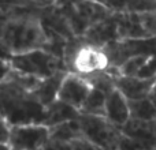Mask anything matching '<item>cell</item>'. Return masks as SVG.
<instances>
[{
	"instance_id": "cell-16",
	"label": "cell",
	"mask_w": 156,
	"mask_h": 150,
	"mask_svg": "<svg viewBox=\"0 0 156 150\" xmlns=\"http://www.w3.org/2000/svg\"><path fill=\"white\" fill-rule=\"evenodd\" d=\"M80 116H81L80 111H77L76 108L70 107V105L65 104L60 100H56L49 107L45 108V118H44L43 124L47 126L48 128H52L55 126L67 123V121L78 120Z\"/></svg>"
},
{
	"instance_id": "cell-26",
	"label": "cell",
	"mask_w": 156,
	"mask_h": 150,
	"mask_svg": "<svg viewBox=\"0 0 156 150\" xmlns=\"http://www.w3.org/2000/svg\"><path fill=\"white\" fill-rule=\"evenodd\" d=\"M11 128H12V126L8 123V120L3 115H0V143L10 145Z\"/></svg>"
},
{
	"instance_id": "cell-20",
	"label": "cell",
	"mask_w": 156,
	"mask_h": 150,
	"mask_svg": "<svg viewBox=\"0 0 156 150\" xmlns=\"http://www.w3.org/2000/svg\"><path fill=\"white\" fill-rule=\"evenodd\" d=\"M130 107V119L143 121H155L156 120V107L149 98L129 101Z\"/></svg>"
},
{
	"instance_id": "cell-30",
	"label": "cell",
	"mask_w": 156,
	"mask_h": 150,
	"mask_svg": "<svg viewBox=\"0 0 156 150\" xmlns=\"http://www.w3.org/2000/svg\"><path fill=\"white\" fill-rule=\"evenodd\" d=\"M77 145H78V149L80 150H101V149H99L97 146L92 145L90 142H88V141H85V139L77 141Z\"/></svg>"
},
{
	"instance_id": "cell-12",
	"label": "cell",
	"mask_w": 156,
	"mask_h": 150,
	"mask_svg": "<svg viewBox=\"0 0 156 150\" xmlns=\"http://www.w3.org/2000/svg\"><path fill=\"white\" fill-rule=\"evenodd\" d=\"M105 118L115 124L116 127L122 128L130 120V107L127 98L115 89L107 96L105 101Z\"/></svg>"
},
{
	"instance_id": "cell-28",
	"label": "cell",
	"mask_w": 156,
	"mask_h": 150,
	"mask_svg": "<svg viewBox=\"0 0 156 150\" xmlns=\"http://www.w3.org/2000/svg\"><path fill=\"white\" fill-rule=\"evenodd\" d=\"M43 150H73V143H60L49 139V142Z\"/></svg>"
},
{
	"instance_id": "cell-32",
	"label": "cell",
	"mask_w": 156,
	"mask_h": 150,
	"mask_svg": "<svg viewBox=\"0 0 156 150\" xmlns=\"http://www.w3.org/2000/svg\"><path fill=\"white\" fill-rule=\"evenodd\" d=\"M148 98L151 100V102L156 107V79H155V82H154V86H152V89H151V91H149V96H148Z\"/></svg>"
},
{
	"instance_id": "cell-3",
	"label": "cell",
	"mask_w": 156,
	"mask_h": 150,
	"mask_svg": "<svg viewBox=\"0 0 156 150\" xmlns=\"http://www.w3.org/2000/svg\"><path fill=\"white\" fill-rule=\"evenodd\" d=\"M63 62L69 73L78 74L81 77L104 71L110 67V62L104 51L86 44L82 37H74L69 40Z\"/></svg>"
},
{
	"instance_id": "cell-23",
	"label": "cell",
	"mask_w": 156,
	"mask_h": 150,
	"mask_svg": "<svg viewBox=\"0 0 156 150\" xmlns=\"http://www.w3.org/2000/svg\"><path fill=\"white\" fill-rule=\"evenodd\" d=\"M38 7L33 0H0V8L7 12H12L19 8H32Z\"/></svg>"
},
{
	"instance_id": "cell-10",
	"label": "cell",
	"mask_w": 156,
	"mask_h": 150,
	"mask_svg": "<svg viewBox=\"0 0 156 150\" xmlns=\"http://www.w3.org/2000/svg\"><path fill=\"white\" fill-rule=\"evenodd\" d=\"M82 40L86 44L96 48H104L105 45L114 43V41L119 40L118 36V27H116V21L115 15H112L111 18L105 19L103 22L93 25L90 29H88V32L82 36Z\"/></svg>"
},
{
	"instance_id": "cell-1",
	"label": "cell",
	"mask_w": 156,
	"mask_h": 150,
	"mask_svg": "<svg viewBox=\"0 0 156 150\" xmlns=\"http://www.w3.org/2000/svg\"><path fill=\"white\" fill-rule=\"evenodd\" d=\"M38 8H19L12 11L0 30V44L11 56L45 46L47 33L38 16Z\"/></svg>"
},
{
	"instance_id": "cell-9",
	"label": "cell",
	"mask_w": 156,
	"mask_h": 150,
	"mask_svg": "<svg viewBox=\"0 0 156 150\" xmlns=\"http://www.w3.org/2000/svg\"><path fill=\"white\" fill-rule=\"evenodd\" d=\"M90 90L92 86L86 82L85 78L78 74L69 73L62 82L58 100L76 108L77 111H81V108H82L83 102H85L86 97L89 96Z\"/></svg>"
},
{
	"instance_id": "cell-22",
	"label": "cell",
	"mask_w": 156,
	"mask_h": 150,
	"mask_svg": "<svg viewBox=\"0 0 156 150\" xmlns=\"http://www.w3.org/2000/svg\"><path fill=\"white\" fill-rule=\"evenodd\" d=\"M140 22L145 32L147 37L149 40L156 38V10L155 11H145V12H138Z\"/></svg>"
},
{
	"instance_id": "cell-18",
	"label": "cell",
	"mask_w": 156,
	"mask_h": 150,
	"mask_svg": "<svg viewBox=\"0 0 156 150\" xmlns=\"http://www.w3.org/2000/svg\"><path fill=\"white\" fill-rule=\"evenodd\" d=\"M105 101H107V94L92 87L90 93L86 97L80 113L92 116H105Z\"/></svg>"
},
{
	"instance_id": "cell-24",
	"label": "cell",
	"mask_w": 156,
	"mask_h": 150,
	"mask_svg": "<svg viewBox=\"0 0 156 150\" xmlns=\"http://www.w3.org/2000/svg\"><path fill=\"white\" fill-rule=\"evenodd\" d=\"M118 150H151V149H149L148 146H145L144 143H141L140 141L133 139V138L122 134L121 141H119Z\"/></svg>"
},
{
	"instance_id": "cell-11",
	"label": "cell",
	"mask_w": 156,
	"mask_h": 150,
	"mask_svg": "<svg viewBox=\"0 0 156 150\" xmlns=\"http://www.w3.org/2000/svg\"><path fill=\"white\" fill-rule=\"evenodd\" d=\"M38 16H40L43 26L58 34L63 36L67 40L74 38L73 30L70 27L67 18L65 16L63 11L56 5H49V7H40L38 8Z\"/></svg>"
},
{
	"instance_id": "cell-27",
	"label": "cell",
	"mask_w": 156,
	"mask_h": 150,
	"mask_svg": "<svg viewBox=\"0 0 156 150\" xmlns=\"http://www.w3.org/2000/svg\"><path fill=\"white\" fill-rule=\"evenodd\" d=\"M11 71H12V66H11L10 59H2L0 57V83L5 82L8 79Z\"/></svg>"
},
{
	"instance_id": "cell-13",
	"label": "cell",
	"mask_w": 156,
	"mask_h": 150,
	"mask_svg": "<svg viewBox=\"0 0 156 150\" xmlns=\"http://www.w3.org/2000/svg\"><path fill=\"white\" fill-rule=\"evenodd\" d=\"M155 79H141L138 77L121 75L116 78V89L126 97L127 101H138V100L148 98Z\"/></svg>"
},
{
	"instance_id": "cell-15",
	"label": "cell",
	"mask_w": 156,
	"mask_h": 150,
	"mask_svg": "<svg viewBox=\"0 0 156 150\" xmlns=\"http://www.w3.org/2000/svg\"><path fill=\"white\" fill-rule=\"evenodd\" d=\"M67 71H60V73L55 74L54 77L43 79L41 83L37 86L34 91H32V94L34 96V98L43 105L44 108L49 107L52 102H55L59 96V90L62 86L63 79L66 78Z\"/></svg>"
},
{
	"instance_id": "cell-5",
	"label": "cell",
	"mask_w": 156,
	"mask_h": 150,
	"mask_svg": "<svg viewBox=\"0 0 156 150\" xmlns=\"http://www.w3.org/2000/svg\"><path fill=\"white\" fill-rule=\"evenodd\" d=\"M59 8L67 18L76 37H82L93 25L105 21L115 14L107 4L92 0Z\"/></svg>"
},
{
	"instance_id": "cell-31",
	"label": "cell",
	"mask_w": 156,
	"mask_h": 150,
	"mask_svg": "<svg viewBox=\"0 0 156 150\" xmlns=\"http://www.w3.org/2000/svg\"><path fill=\"white\" fill-rule=\"evenodd\" d=\"M38 7H49V5H54L56 3V0H33Z\"/></svg>"
},
{
	"instance_id": "cell-33",
	"label": "cell",
	"mask_w": 156,
	"mask_h": 150,
	"mask_svg": "<svg viewBox=\"0 0 156 150\" xmlns=\"http://www.w3.org/2000/svg\"><path fill=\"white\" fill-rule=\"evenodd\" d=\"M0 57H2V59H10V57H11V55L5 51L4 46H3L2 44H0Z\"/></svg>"
},
{
	"instance_id": "cell-36",
	"label": "cell",
	"mask_w": 156,
	"mask_h": 150,
	"mask_svg": "<svg viewBox=\"0 0 156 150\" xmlns=\"http://www.w3.org/2000/svg\"><path fill=\"white\" fill-rule=\"evenodd\" d=\"M155 41H156V38H155Z\"/></svg>"
},
{
	"instance_id": "cell-6",
	"label": "cell",
	"mask_w": 156,
	"mask_h": 150,
	"mask_svg": "<svg viewBox=\"0 0 156 150\" xmlns=\"http://www.w3.org/2000/svg\"><path fill=\"white\" fill-rule=\"evenodd\" d=\"M78 121L85 141L101 150H118L122 130L111 123L105 116L81 115Z\"/></svg>"
},
{
	"instance_id": "cell-8",
	"label": "cell",
	"mask_w": 156,
	"mask_h": 150,
	"mask_svg": "<svg viewBox=\"0 0 156 150\" xmlns=\"http://www.w3.org/2000/svg\"><path fill=\"white\" fill-rule=\"evenodd\" d=\"M51 139L49 128L44 124H25L11 128L12 150H43Z\"/></svg>"
},
{
	"instance_id": "cell-29",
	"label": "cell",
	"mask_w": 156,
	"mask_h": 150,
	"mask_svg": "<svg viewBox=\"0 0 156 150\" xmlns=\"http://www.w3.org/2000/svg\"><path fill=\"white\" fill-rule=\"evenodd\" d=\"M82 2H90V0H56V3L54 5H56V7H66V5L78 4V3H82ZM92 2H100L105 4V0H92Z\"/></svg>"
},
{
	"instance_id": "cell-25",
	"label": "cell",
	"mask_w": 156,
	"mask_h": 150,
	"mask_svg": "<svg viewBox=\"0 0 156 150\" xmlns=\"http://www.w3.org/2000/svg\"><path fill=\"white\" fill-rule=\"evenodd\" d=\"M137 77L141 79H155L156 78V52L149 56L148 62L144 64Z\"/></svg>"
},
{
	"instance_id": "cell-34",
	"label": "cell",
	"mask_w": 156,
	"mask_h": 150,
	"mask_svg": "<svg viewBox=\"0 0 156 150\" xmlns=\"http://www.w3.org/2000/svg\"><path fill=\"white\" fill-rule=\"evenodd\" d=\"M0 150H12L10 145H5V143H0Z\"/></svg>"
},
{
	"instance_id": "cell-17",
	"label": "cell",
	"mask_w": 156,
	"mask_h": 150,
	"mask_svg": "<svg viewBox=\"0 0 156 150\" xmlns=\"http://www.w3.org/2000/svg\"><path fill=\"white\" fill-rule=\"evenodd\" d=\"M49 132H51V139L60 143H74L76 141L83 139L78 120L67 121V123L55 126L49 128Z\"/></svg>"
},
{
	"instance_id": "cell-7",
	"label": "cell",
	"mask_w": 156,
	"mask_h": 150,
	"mask_svg": "<svg viewBox=\"0 0 156 150\" xmlns=\"http://www.w3.org/2000/svg\"><path fill=\"white\" fill-rule=\"evenodd\" d=\"M111 68L122 67L129 59L138 55H152L156 52V41L152 40H116L103 48Z\"/></svg>"
},
{
	"instance_id": "cell-14",
	"label": "cell",
	"mask_w": 156,
	"mask_h": 150,
	"mask_svg": "<svg viewBox=\"0 0 156 150\" xmlns=\"http://www.w3.org/2000/svg\"><path fill=\"white\" fill-rule=\"evenodd\" d=\"M119 40H149L140 22L138 12H115Z\"/></svg>"
},
{
	"instance_id": "cell-2",
	"label": "cell",
	"mask_w": 156,
	"mask_h": 150,
	"mask_svg": "<svg viewBox=\"0 0 156 150\" xmlns=\"http://www.w3.org/2000/svg\"><path fill=\"white\" fill-rule=\"evenodd\" d=\"M0 115L4 116L12 127L43 124L45 108L34 98L32 91L7 79L0 83Z\"/></svg>"
},
{
	"instance_id": "cell-19",
	"label": "cell",
	"mask_w": 156,
	"mask_h": 150,
	"mask_svg": "<svg viewBox=\"0 0 156 150\" xmlns=\"http://www.w3.org/2000/svg\"><path fill=\"white\" fill-rule=\"evenodd\" d=\"M86 82L92 86L93 89L103 91L104 94H110L116 89V77H114L108 70L104 71H97V73L83 75Z\"/></svg>"
},
{
	"instance_id": "cell-4",
	"label": "cell",
	"mask_w": 156,
	"mask_h": 150,
	"mask_svg": "<svg viewBox=\"0 0 156 150\" xmlns=\"http://www.w3.org/2000/svg\"><path fill=\"white\" fill-rule=\"evenodd\" d=\"M10 62L12 70L32 75L38 79H47L60 71H67L62 59L54 56L44 49H36L27 53L11 56Z\"/></svg>"
},
{
	"instance_id": "cell-35",
	"label": "cell",
	"mask_w": 156,
	"mask_h": 150,
	"mask_svg": "<svg viewBox=\"0 0 156 150\" xmlns=\"http://www.w3.org/2000/svg\"><path fill=\"white\" fill-rule=\"evenodd\" d=\"M73 150H80V149H78V145H77V141L73 143Z\"/></svg>"
},
{
	"instance_id": "cell-21",
	"label": "cell",
	"mask_w": 156,
	"mask_h": 150,
	"mask_svg": "<svg viewBox=\"0 0 156 150\" xmlns=\"http://www.w3.org/2000/svg\"><path fill=\"white\" fill-rule=\"evenodd\" d=\"M149 56L151 55H138V56L129 59L122 67H119V75H122V77H137L140 70L144 67V64L148 62Z\"/></svg>"
}]
</instances>
